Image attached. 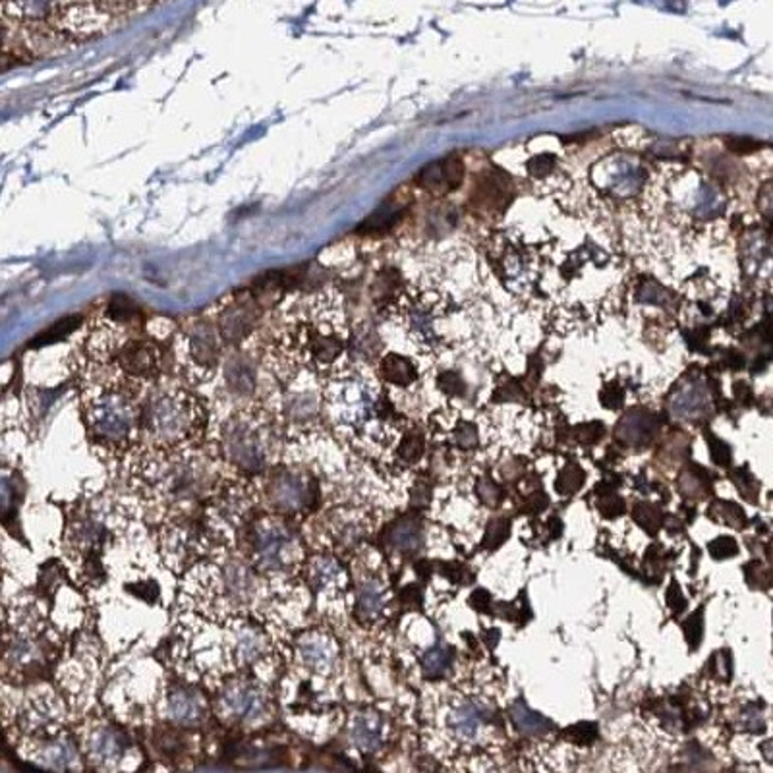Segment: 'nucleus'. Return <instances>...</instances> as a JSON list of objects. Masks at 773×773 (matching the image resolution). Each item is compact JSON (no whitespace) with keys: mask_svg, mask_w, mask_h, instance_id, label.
<instances>
[{"mask_svg":"<svg viewBox=\"0 0 773 773\" xmlns=\"http://www.w3.org/2000/svg\"><path fill=\"white\" fill-rule=\"evenodd\" d=\"M288 543V534L279 526L265 528L257 538V555L259 563L265 568H277L281 565L283 549Z\"/></svg>","mask_w":773,"mask_h":773,"instance_id":"2eb2a0df","label":"nucleus"},{"mask_svg":"<svg viewBox=\"0 0 773 773\" xmlns=\"http://www.w3.org/2000/svg\"><path fill=\"white\" fill-rule=\"evenodd\" d=\"M41 760L43 763H47L49 767L54 770H62V767H70L72 763L76 762V752L68 743H50L47 744L43 750H41Z\"/></svg>","mask_w":773,"mask_h":773,"instance_id":"b1692460","label":"nucleus"},{"mask_svg":"<svg viewBox=\"0 0 773 773\" xmlns=\"http://www.w3.org/2000/svg\"><path fill=\"white\" fill-rule=\"evenodd\" d=\"M271 499L284 510H300L308 505V488L292 474H281L271 483Z\"/></svg>","mask_w":773,"mask_h":773,"instance_id":"9b49d317","label":"nucleus"},{"mask_svg":"<svg viewBox=\"0 0 773 773\" xmlns=\"http://www.w3.org/2000/svg\"><path fill=\"white\" fill-rule=\"evenodd\" d=\"M734 396L743 402V404H746V402L752 401V391H750V387H748L746 383L741 381L734 385Z\"/></svg>","mask_w":773,"mask_h":773,"instance_id":"5fc2aeb1","label":"nucleus"},{"mask_svg":"<svg viewBox=\"0 0 773 773\" xmlns=\"http://www.w3.org/2000/svg\"><path fill=\"white\" fill-rule=\"evenodd\" d=\"M188 410L184 402L170 394H163L149 404L147 421L149 428L163 439H177L186 430Z\"/></svg>","mask_w":773,"mask_h":773,"instance_id":"20e7f679","label":"nucleus"},{"mask_svg":"<svg viewBox=\"0 0 773 773\" xmlns=\"http://www.w3.org/2000/svg\"><path fill=\"white\" fill-rule=\"evenodd\" d=\"M91 421L99 435L108 439H120L132 428L134 412L126 396L118 392H107L93 402Z\"/></svg>","mask_w":773,"mask_h":773,"instance_id":"f03ea898","label":"nucleus"},{"mask_svg":"<svg viewBox=\"0 0 773 773\" xmlns=\"http://www.w3.org/2000/svg\"><path fill=\"white\" fill-rule=\"evenodd\" d=\"M226 710L240 719H257L265 712L263 694L252 685H236L225 694Z\"/></svg>","mask_w":773,"mask_h":773,"instance_id":"9d476101","label":"nucleus"},{"mask_svg":"<svg viewBox=\"0 0 773 773\" xmlns=\"http://www.w3.org/2000/svg\"><path fill=\"white\" fill-rule=\"evenodd\" d=\"M707 671H712V676H717L721 681H729L733 675V657L729 652H717L707 661Z\"/></svg>","mask_w":773,"mask_h":773,"instance_id":"72a5a7b5","label":"nucleus"},{"mask_svg":"<svg viewBox=\"0 0 773 773\" xmlns=\"http://www.w3.org/2000/svg\"><path fill=\"white\" fill-rule=\"evenodd\" d=\"M470 605L480 613H491V596L485 590H476L470 596Z\"/></svg>","mask_w":773,"mask_h":773,"instance_id":"603ef678","label":"nucleus"},{"mask_svg":"<svg viewBox=\"0 0 773 773\" xmlns=\"http://www.w3.org/2000/svg\"><path fill=\"white\" fill-rule=\"evenodd\" d=\"M632 516H634V520H636L642 528L646 530L647 534H656L659 526L663 524L661 510L654 507L652 503H636L634 510H632Z\"/></svg>","mask_w":773,"mask_h":773,"instance_id":"bb28decb","label":"nucleus"},{"mask_svg":"<svg viewBox=\"0 0 773 773\" xmlns=\"http://www.w3.org/2000/svg\"><path fill=\"white\" fill-rule=\"evenodd\" d=\"M705 439H707L710 454H712V460H714L715 464L723 466V468L725 466H731V462H733V450H731V447L725 441L714 437L712 433H707Z\"/></svg>","mask_w":773,"mask_h":773,"instance_id":"c9c22d12","label":"nucleus"},{"mask_svg":"<svg viewBox=\"0 0 773 773\" xmlns=\"http://www.w3.org/2000/svg\"><path fill=\"white\" fill-rule=\"evenodd\" d=\"M657 420L647 410H630L615 428V437L630 447H642L656 435Z\"/></svg>","mask_w":773,"mask_h":773,"instance_id":"1a4fd4ad","label":"nucleus"},{"mask_svg":"<svg viewBox=\"0 0 773 773\" xmlns=\"http://www.w3.org/2000/svg\"><path fill=\"white\" fill-rule=\"evenodd\" d=\"M274 321L281 346L315 368H331L346 352V312L343 296L333 288L286 298Z\"/></svg>","mask_w":773,"mask_h":773,"instance_id":"f257e3e1","label":"nucleus"},{"mask_svg":"<svg viewBox=\"0 0 773 773\" xmlns=\"http://www.w3.org/2000/svg\"><path fill=\"white\" fill-rule=\"evenodd\" d=\"M226 578H228V586L236 596H248V590L252 586V578L245 572V568L234 565L232 570H228Z\"/></svg>","mask_w":773,"mask_h":773,"instance_id":"ea45409f","label":"nucleus"},{"mask_svg":"<svg viewBox=\"0 0 773 773\" xmlns=\"http://www.w3.org/2000/svg\"><path fill=\"white\" fill-rule=\"evenodd\" d=\"M401 599L404 605L418 607L421 603V592L418 586H406L402 590Z\"/></svg>","mask_w":773,"mask_h":773,"instance_id":"864d4df0","label":"nucleus"},{"mask_svg":"<svg viewBox=\"0 0 773 773\" xmlns=\"http://www.w3.org/2000/svg\"><path fill=\"white\" fill-rule=\"evenodd\" d=\"M228 452L230 459L244 470H259L265 460V452L261 443L257 441L254 433L245 430L244 425H236L234 430L228 433Z\"/></svg>","mask_w":773,"mask_h":773,"instance_id":"6e6552de","label":"nucleus"},{"mask_svg":"<svg viewBox=\"0 0 773 773\" xmlns=\"http://www.w3.org/2000/svg\"><path fill=\"white\" fill-rule=\"evenodd\" d=\"M452 657H454L452 647L437 644L421 656V667L428 676H441L447 673V669L452 663Z\"/></svg>","mask_w":773,"mask_h":773,"instance_id":"4be33fe9","label":"nucleus"},{"mask_svg":"<svg viewBox=\"0 0 773 773\" xmlns=\"http://www.w3.org/2000/svg\"><path fill=\"white\" fill-rule=\"evenodd\" d=\"M510 534V520L509 519H493L490 520L488 528H485V536H483V548L495 549L505 543V539L509 538Z\"/></svg>","mask_w":773,"mask_h":773,"instance_id":"c85d7f7f","label":"nucleus"},{"mask_svg":"<svg viewBox=\"0 0 773 773\" xmlns=\"http://www.w3.org/2000/svg\"><path fill=\"white\" fill-rule=\"evenodd\" d=\"M476 491H478L480 499L483 501L485 505H490V507L499 505L501 499H503V491H501L499 485L491 480V478H481V480L478 481V485H476Z\"/></svg>","mask_w":773,"mask_h":773,"instance_id":"a19ab883","label":"nucleus"},{"mask_svg":"<svg viewBox=\"0 0 773 773\" xmlns=\"http://www.w3.org/2000/svg\"><path fill=\"white\" fill-rule=\"evenodd\" d=\"M679 490L685 493L686 497H692V499H704L705 495L712 490V480L707 476L705 470H698V468H690L685 474H681L679 478Z\"/></svg>","mask_w":773,"mask_h":773,"instance_id":"5701e85b","label":"nucleus"},{"mask_svg":"<svg viewBox=\"0 0 773 773\" xmlns=\"http://www.w3.org/2000/svg\"><path fill=\"white\" fill-rule=\"evenodd\" d=\"M767 557H770V561H772V565H773V543H770V545H767Z\"/></svg>","mask_w":773,"mask_h":773,"instance_id":"13d9d810","label":"nucleus"},{"mask_svg":"<svg viewBox=\"0 0 773 773\" xmlns=\"http://www.w3.org/2000/svg\"><path fill=\"white\" fill-rule=\"evenodd\" d=\"M221 339L223 334L219 331V325L211 323L209 319H197L190 325L186 331V343L190 358L196 362V365L201 370H211L215 365L221 352Z\"/></svg>","mask_w":773,"mask_h":773,"instance_id":"39448f33","label":"nucleus"},{"mask_svg":"<svg viewBox=\"0 0 773 773\" xmlns=\"http://www.w3.org/2000/svg\"><path fill=\"white\" fill-rule=\"evenodd\" d=\"M352 743L365 752H373L381 746L383 721L375 712H362L354 717L350 727Z\"/></svg>","mask_w":773,"mask_h":773,"instance_id":"f8f14e48","label":"nucleus"},{"mask_svg":"<svg viewBox=\"0 0 773 773\" xmlns=\"http://www.w3.org/2000/svg\"><path fill=\"white\" fill-rule=\"evenodd\" d=\"M423 532L421 522L414 516L396 520L387 530V543L401 553H416L421 548Z\"/></svg>","mask_w":773,"mask_h":773,"instance_id":"ddd939ff","label":"nucleus"},{"mask_svg":"<svg viewBox=\"0 0 773 773\" xmlns=\"http://www.w3.org/2000/svg\"><path fill=\"white\" fill-rule=\"evenodd\" d=\"M707 551H710V555H712L714 559L723 561V559L734 557V555L739 553V543H736V539L731 538V536H721V538L714 539V541L707 545Z\"/></svg>","mask_w":773,"mask_h":773,"instance_id":"4c0bfd02","label":"nucleus"},{"mask_svg":"<svg viewBox=\"0 0 773 773\" xmlns=\"http://www.w3.org/2000/svg\"><path fill=\"white\" fill-rule=\"evenodd\" d=\"M597 736L596 723H578L565 731V739L574 744H592Z\"/></svg>","mask_w":773,"mask_h":773,"instance_id":"58836bf2","label":"nucleus"},{"mask_svg":"<svg viewBox=\"0 0 773 773\" xmlns=\"http://www.w3.org/2000/svg\"><path fill=\"white\" fill-rule=\"evenodd\" d=\"M437 385L443 392H447L450 396H460L464 392V381L460 377L459 372H443L437 377Z\"/></svg>","mask_w":773,"mask_h":773,"instance_id":"c03bdc74","label":"nucleus"},{"mask_svg":"<svg viewBox=\"0 0 773 773\" xmlns=\"http://www.w3.org/2000/svg\"><path fill=\"white\" fill-rule=\"evenodd\" d=\"M339 572H341V570H339V567H337L334 561H331V559H319V561L315 563L314 572H312V582H314L317 588H323L325 584H329L333 578L339 576Z\"/></svg>","mask_w":773,"mask_h":773,"instance_id":"e433bc0d","label":"nucleus"},{"mask_svg":"<svg viewBox=\"0 0 773 773\" xmlns=\"http://www.w3.org/2000/svg\"><path fill=\"white\" fill-rule=\"evenodd\" d=\"M597 509L605 519H616L625 512V501L621 499L615 493H605L601 499L597 501Z\"/></svg>","mask_w":773,"mask_h":773,"instance_id":"37998d69","label":"nucleus"},{"mask_svg":"<svg viewBox=\"0 0 773 773\" xmlns=\"http://www.w3.org/2000/svg\"><path fill=\"white\" fill-rule=\"evenodd\" d=\"M373 404L372 391L358 379H341L331 389V406L339 420L360 423L372 414Z\"/></svg>","mask_w":773,"mask_h":773,"instance_id":"7ed1b4c3","label":"nucleus"},{"mask_svg":"<svg viewBox=\"0 0 773 773\" xmlns=\"http://www.w3.org/2000/svg\"><path fill=\"white\" fill-rule=\"evenodd\" d=\"M259 652H261V638L257 636L255 632H242L238 636L236 654H238L242 663H250L252 659L259 656Z\"/></svg>","mask_w":773,"mask_h":773,"instance_id":"7c9ffc66","label":"nucleus"},{"mask_svg":"<svg viewBox=\"0 0 773 773\" xmlns=\"http://www.w3.org/2000/svg\"><path fill=\"white\" fill-rule=\"evenodd\" d=\"M423 447H425V439L420 431H412L408 433L404 439H402L401 447H399V456L406 462H416L421 459L423 454Z\"/></svg>","mask_w":773,"mask_h":773,"instance_id":"c756f323","label":"nucleus"},{"mask_svg":"<svg viewBox=\"0 0 773 773\" xmlns=\"http://www.w3.org/2000/svg\"><path fill=\"white\" fill-rule=\"evenodd\" d=\"M549 530H551V538H559L561 536V532H563V522L559 519H551L548 522Z\"/></svg>","mask_w":773,"mask_h":773,"instance_id":"6e6d98bb","label":"nucleus"},{"mask_svg":"<svg viewBox=\"0 0 773 773\" xmlns=\"http://www.w3.org/2000/svg\"><path fill=\"white\" fill-rule=\"evenodd\" d=\"M510 719H512V723L516 725L522 733L526 734H543L551 729V723H549L545 717H541L536 712H532L528 705L524 704V702H520V700L514 702L512 707H510Z\"/></svg>","mask_w":773,"mask_h":773,"instance_id":"aec40b11","label":"nucleus"},{"mask_svg":"<svg viewBox=\"0 0 773 773\" xmlns=\"http://www.w3.org/2000/svg\"><path fill=\"white\" fill-rule=\"evenodd\" d=\"M91 752L101 762H118L126 752V739L114 729H101L93 734Z\"/></svg>","mask_w":773,"mask_h":773,"instance_id":"f3484780","label":"nucleus"},{"mask_svg":"<svg viewBox=\"0 0 773 773\" xmlns=\"http://www.w3.org/2000/svg\"><path fill=\"white\" fill-rule=\"evenodd\" d=\"M644 572L646 574H654V572H657V576H661L663 574V559H661V555L657 553V548L650 549L646 553V559H644Z\"/></svg>","mask_w":773,"mask_h":773,"instance_id":"3c124183","label":"nucleus"},{"mask_svg":"<svg viewBox=\"0 0 773 773\" xmlns=\"http://www.w3.org/2000/svg\"><path fill=\"white\" fill-rule=\"evenodd\" d=\"M744 570H746V580H748L750 586L767 590V588L773 584V576L762 567V565H760V563H758V561H754V563H750L748 567H744Z\"/></svg>","mask_w":773,"mask_h":773,"instance_id":"79ce46f5","label":"nucleus"},{"mask_svg":"<svg viewBox=\"0 0 773 773\" xmlns=\"http://www.w3.org/2000/svg\"><path fill=\"white\" fill-rule=\"evenodd\" d=\"M288 410L292 414L296 420H308L312 418L315 412H317V402L310 396H302V399H296L288 404Z\"/></svg>","mask_w":773,"mask_h":773,"instance_id":"a18cd8bd","label":"nucleus"},{"mask_svg":"<svg viewBox=\"0 0 773 773\" xmlns=\"http://www.w3.org/2000/svg\"><path fill=\"white\" fill-rule=\"evenodd\" d=\"M226 377H228V383L234 387V391L252 392V389H254V373H252V370L245 363H230L226 368Z\"/></svg>","mask_w":773,"mask_h":773,"instance_id":"cd10ccee","label":"nucleus"},{"mask_svg":"<svg viewBox=\"0 0 773 773\" xmlns=\"http://www.w3.org/2000/svg\"><path fill=\"white\" fill-rule=\"evenodd\" d=\"M683 630H685V638L686 642H688V646H690V650H696V647L702 644V632H704V611L698 609L696 613H692V615L688 616V619L685 621V625H683Z\"/></svg>","mask_w":773,"mask_h":773,"instance_id":"2f4dec72","label":"nucleus"},{"mask_svg":"<svg viewBox=\"0 0 773 773\" xmlns=\"http://www.w3.org/2000/svg\"><path fill=\"white\" fill-rule=\"evenodd\" d=\"M168 715L180 725H196L203 717V705L196 696L178 688L168 694Z\"/></svg>","mask_w":773,"mask_h":773,"instance_id":"4468645a","label":"nucleus"},{"mask_svg":"<svg viewBox=\"0 0 773 773\" xmlns=\"http://www.w3.org/2000/svg\"><path fill=\"white\" fill-rule=\"evenodd\" d=\"M733 483L736 485V490L741 491V495H743L744 499L750 501V503H756L758 501V481L754 480L752 474L746 470V468H739V470L733 472Z\"/></svg>","mask_w":773,"mask_h":773,"instance_id":"473e14b6","label":"nucleus"},{"mask_svg":"<svg viewBox=\"0 0 773 773\" xmlns=\"http://www.w3.org/2000/svg\"><path fill=\"white\" fill-rule=\"evenodd\" d=\"M710 516L719 522H723L727 526H733L736 530H743L746 524V516H744L743 509L734 503L729 501H715L710 507Z\"/></svg>","mask_w":773,"mask_h":773,"instance_id":"a878e982","label":"nucleus"},{"mask_svg":"<svg viewBox=\"0 0 773 773\" xmlns=\"http://www.w3.org/2000/svg\"><path fill=\"white\" fill-rule=\"evenodd\" d=\"M379 373L387 383L396 385V387H408L418 379V370L416 365L408 360L406 356L401 354H387L383 356L379 363Z\"/></svg>","mask_w":773,"mask_h":773,"instance_id":"dca6fc26","label":"nucleus"},{"mask_svg":"<svg viewBox=\"0 0 773 773\" xmlns=\"http://www.w3.org/2000/svg\"><path fill=\"white\" fill-rule=\"evenodd\" d=\"M599 399H601V404L605 406V408H609V410H616V408H621V404H623V401H625V391L619 387V385H607L605 389L601 391V394H599Z\"/></svg>","mask_w":773,"mask_h":773,"instance_id":"de8ad7c7","label":"nucleus"},{"mask_svg":"<svg viewBox=\"0 0 773 773\" xmlns=\"http://www.w3.org/2000/svg\"><path fill=\"white\" fill-rule=\"evenodd\" d=\"M383 605H385L383 588L377 582H365L358 588L356 607H358V615L362 619H375L381 613Z\"/></svg>","mask_w":773,"mask_h":773,"instance_id":"412c9836","label":"nucleus"},{"mask_svg":"<svg viewBox=\"0 0 773 773\" xmlns=\"http://www.w3.org/2000/svg\"><path fill=\"white\" fill-rule=\"evenodd\" d=\"M710 408V392L702 381L686 383L669 401V410L676 420L694 421Z\"/></svg>","mask_w":773,"mask_h":773,"instance_id":"0eeeda50","label":"nucleus"},{"mask_svg":"<svg viewBox=\"0 0 773 773\" xmlns=\"http://www.w3.org/2000/svg\"><path fill=\"white\" fill-rule=\"evenodd\" d=\"M605 428L601 421H592V423H582L574 428V439L582 445H596L603 439Z\"/></svg>","mask_w":773,"mask_h":773,"instance_id":"f704fd0d","label":"nucleus"},{"mask_svg":"<svg viewBox=\"0 0 773 773\" xmlns=\"http://www.w3.org/2000/svg\"><path fill=\"white\" fill-rule=\"evenodd\" d=\"M481 712L483 710L476 704L460 705L459 710H454L450 715V727L462 739H472V736H476L478 729H480L481 717H483Z\"/></svg>","mask_w":773,"mask_h":773,"instance_id":"6ab92c4d","label":"nucleus"},{"mask_svg":"<svg viewBox=\"0 0 773 773\" xmlns=\"http://www.w3.org/2000/svg\"><path fill=\"white\" fill-rule=\"evenodd\" d=\"M762 752H763V756H765V760L773 763V741H770L767 744H763Z\"/></svg>","mask_w":773,"mask_h":773,"instance_id":"4d7b16f0","label":"nucleus"},{"mask_svg":"<svg viewBox=\"0 0 773 773\" xmlns=\"http://www.w3.org/2000/svg\"><path fill=\"white\" fill-rule=\"evenodd\" d=\"M300 654H302L303 663L315 669V671H325V669L333 665V650L321 638H303L300 642Z\"/></svg>","mask_w":773,"mask_h":773,"instance_id":"a211bd4d","label":"nucleus"},{"mask_svg":"<svg viewBox=\"0 0 773 773\" xmlns=\"http://www.w3.org/2000/svg\"><path fill=\"white\" fill-rule=\"evenodd\" d=\"M439 567L441 574H445L449 580L456 582V584H468V582H472L470 568H466L464 565H459V563H441Z\"/></svg>","mask_w":773,"mask_h":773,"instance_id":"49530a36","label":"nucleus"},{"mask_svg":"<svg viewBox=\"0 0 773 773\" xmlns=\"http://www.w3.org/2000/svg\"><path fill=\"white\" fill-rule=\"evenodd\" d=\"M118 368L132 377H153L159 370V348L145 339H128L118 352Z\"/></svg>","mask_w":773,"mask_h":773,"instance_id":"423d86ee","label":"nucleus"},{"mask_svg":"<svg viewBox=\"0 0 773 773\" xmlns=\"http://www.w3.org/2000/svg\"><path fill=\"white\" fill-rule=\"evenodd\" d=\"M667 605L673 609V613H681V611H685L686 605H688V599L685 597V594H683V590H681V586L676 584V582H671V586H669V590H667Z\"/></svg>","mask_w":773,"mask_h":773,"instance_id":"09e8293b","label":"nucleus"},{"mask_svg":"<svg viewBox=\"0 0 773 773\" xmlns=\"http://www.w3.org/2000/svg\"><path fill=\"white\" fill-rule=\"evenodd\" d=\"M584 481H586V472L582 470L580 464L570 462V464H567V466L561 470V474H559L555 488H557V491L561 493V495L570 497V495H574L576 491L582 490Z\"/></svg>","mask_w":773,"mask_h":773,"instance_id":"393cba45","label":"nucleus"},{"mask_svg":"<svg viewBox=\"0 0 773 773\" xmlns=\"http://www.w3.org/2000/svg\"><path fill=\"white\" fill-rule=\"evenodd\" d=\"M456 443H459L462 449H472L476 443H478V431L472 423H462L459 430H456Z\"/></svg>","mask_w":773,"mask_h":773,"instance_id":"8fccbe9b","label":"nucleus"}]
</instances>
